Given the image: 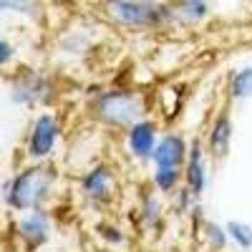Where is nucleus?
I'll return each mask as SVG.
<instances>
[{
	"instance_id": "12",
	"label": "nucleus",
	"mask_w": 252,
	"mask_h": 252,
	"mask_svg": "<svg viewBox=\"0 0 252 252\" xmlns=\"http://www.w3.org/2000/svg\"><path fill=\"white\" fill-rule=\"evenodd\" d=\"M215 0H172L174 10V26L177 28H194L202 26L204 20L212 18Z\"/></svg>"
},
{
	"instance_id": "17",
	"label": "nucleus",
	"mask_w": 252,
	"mask_h": 252,
	"mask_svg": "<svg viewBox=\"0 0 252 252\" xmlns=\"http://www.w3.org/2000/svg\"><path fill=\"white\" fill-rule=\"evenodd\" d=\"M202 237H204L207 247H212L215 252H222V250H227V242H229L224 224H217V222H207V220L202 222Z\"/></svg>"
},
{
	"instance_id": "19",
	"label": "nucleus",
	"mask_w": 252,
	"mask_h": 252,
	"mask_svg": "<svg viewBox=\"0 0 252 252\" xmlns=\"http://www.w3.org/2000/svg\"><path fill=\"white\" fill-rule=\"evenodd\" d=\"M89 48H91L89 33H81V31L68 33L66 38L61 40V51H63V53H68V56H83Z\"/></svg>"
},
{
	"instance_id": "2",
	"label": "nucleus",
	"mask_w": 252,
	"mask_h": 252,
	"mask_svg": "<svg viewBox=\"0 0 252 252\" xmlns=\"http://www.w3.org/2000/svg\"><path fill=\"white\" fill-rule=\"evenodd\" d=\"M91 116L103 129H129L146 116V98L134 89H103L91 98Z\"/></svg>"
},
{
	"instance_id": "10",
	"label": "nucleus",
	"mask_w": 252,
	"mask_h": 252,
	"mask_svg": "<svg viewBox=\"0 0 252 252\" xmlns=\"http://www.w3.org/2000/svg\"><path fill=\"white\" fill-rule=\"evenodd\" d=\"M232 136H235V124H232L229 111H217V116L212 119V124L207 129V139H204L209 157L222 161L229 154V149H232Z\"/></svg>"
},
{
	"instance_id": "7",
	"label": "nucleus",
	"mask_w": 252,
	"mask_h": 252,
	"mask_svg": "<svg viewBox=\"0 0 252 252\" xmlns=\"http://www.w3.org/2000/svg\"><path fill=\"white\" fill-rule=\"evenodd\" d=\"M161 136V129L159 124L149 116L139 119L136 124H131L129 129H126V136H124V146H126V154L131 159L146 164L152 161V154H154V146Z\"/></svg>"
},
{
	"instance_id": "15",
	"label": "nucleus",
	"mask_w": 252,
	"mask_h": 252,
	"mask_svg": "<svg viewBox=\"0 0 252 252\" xmlns=\"http://www.w3.org/2000/svg\"><path fill=\"white\" fill-rule=\"evenodd\" d=\"M139 220H141V227L144 229H159L161 222H164V204L159 197L154 194H146L144 202H141V209H139Z\"/></svg>"
},
{
	"instance_id": "1",
	"label": "nucleus",
	"mask_w": 252,
	"mask_h": 252,
	"mask_svg": "<svg viewBox=\"0 0 252 252\" xmlns=\"http://www.w3.org/2000/svg\"><path fill=\"white\" fill-rule=\"evenodd\" d=\"M58 174L46 161H35L33 166H26L23 172L13 174L3 187V199L13 212H31V209L46 207L56 189Z\"/></svg>"
},
{
	"instance_id": "8",
	"label": "nucleus",
	"mask_w": 252,
	"mask_h": 252,
	"mask_svg": "<svg viewBox=\"0 0 252 252\" xmlns=\"http://www.w3.org/2000/svg\"><path fill=\"white\" fill-rule=\"evenodd\" d=\"M209 152H207V144L194 136L189 139V152H187V161H184V187H189L197 197H202L207 192V184H209Z\"/></svg>"
},
{
	"instance_id": "22",
	"label": "nucleus",
	"mask_w": 252,
	"mask_h": 252,
	"mask_svg": "<svg viewBox=\"0 0 252 252\" xmlns=\"http://www.w3.org/2000/svg\"><path fill=\"white\" fill-rule=\"evenodd\" d=\"M13 56H15V48L8 43L5 38H0V68H5L8 63L13 61Z\"/></svg>"
},
{
	"instance_id": "11",
	"label": "nucleus",
	"mask_w": 252,
	"mask_h": 252,
	"mask_svg": "<svg viewBox=\"0 0 252 252\" xmlns=\"http://www.w3.org/2000/svg\"><path fill=\"white\" fill-rule=\"evenodd\" d=\"M187 152H189L187 136L179 134V131H166V134L159 136V141L154 146L152 164L154 166H184Z\"/></svg>"
},
{
	"instance_id": "20",
	"label": "nucleus",
	"mask_w": 252,
	"mask_h": 252,
	"mask_svg": "<svg viewBox=\"0 0 252 252\" xmlns=\"http://www.w3.org/2000/svg\"><path fill=\"white\" fill-rule=\"evenodd\" d=\"M199 204V197L192 192L189 187H182L179 192L174 194V207H177V212H182V215H192V209Z\"/></svg>"
},
{
	"instance_id": "14",
	"label": "nucleus",
	"mask_w": 252,
	"mask_h": 252,
	"mask_svg": "<svg viewBox=\"0 0 252 252\" xmlns=\"http://www.w3.org/2000/svg\"><path fill=\"white\" fill-rule=\"evenodd\" d=\"M227 96L232 101H247L252 98V63L247 66H240L229 73L227 81Z\"/></svg>"
},
{
	"instance_id": "5",
	"label": "nucleus",
	"mask_w": 252,
	"mask_h": 252,
	"mask_svg": "<svg viewBox=\"0 0 252 252\" xmlns=\"http://www.w3.org/2000/svg\"><path fill=\"white\" fill-rule=\"evenodd\" d=\"M61 139V124L53 114H38L35 121L31 124L28 141H26V154L31 161H46L56 152Z\"/></svg>"
},
{
	"instance_id": "6",
	"label": "nucleus",
	"mask_w": 252,
	"mask_h": 252,
	"mask_svg": "<svg viewBox=\"0 0 252 252\" xmlns=\"http://www.w3.org/2000/svg\"><path fill=\"white\" fill-rule=\"evenodd\" d=\"M78 189H81L83 199H89L91 204H109L116 194V174L111 169V164L98 161V164L89 166L81 174Z\"/></svg>"
},
{
	"instance_id": "13",
	"label": "nucleus",
	"mask_w": 252,
	"mask_h": 252,
	"mask_svg": "<svg viewBox=\"0 0 252 252\" xmlns=\"http://www.w3.org/2000/svg\"><path fill=\"white\" fill-rule=\"evenodd\" d=\"M152 184L159 194L174 197L184 187V169L182 166H154L152 172Z\"/></svg>"
},
{
	"instance_id": "9",
	"label": "nucleus",
	"mask_w": 252,
	"mask_h": 252,
	"mask_svg": "<svg viewBox=\"0 0 252 252\" xmlns=\"http://www.w3.org/2000/svg\"><path fill=\"white\" fill-rule=\"evenodd\" d=\"M15 232H18V240L23 242L28 250L43 247L48 242V237H51V217L46 212V207L31 209V212L20 215L18 224H15Z\"/></svg>"
},
{
	"instance_id": "3",
	"label": "nucleus",
	"mask_w": 252,
	"mask_h": 252,
	"mask_svg": "<svg viewBox=\"0 0 252 252\" xmlns=\"http://www.w3.org/2000/svg\"><path fill=\"white\" fill-rule=\"evenodd\" d=\"M109 20L124 31H164L174 26L172 0L149 3V0H106L103 3Z\"/></svg>"
},
{
	"instance_id": "21",
	"label": "nucleus",
	"mask_w": 252,
	"mask_h": 252,
	"mask_svg": "<svg viewBox=\"0 0 252 252\" xmlns=\"http://www.w3.org/2000/svg\"><path fill=\"white\" fill-rule=\"evenodd\" d=\"M98 232H101L103 242L111 245V247H119V245H124L126 240H129L124 229H121V227H116V224H101V227H98Z\"/></svg>"
},
{
	"instance_id": "23",
	"label": "nucleus",
	"mask_w": 252,
	"mask_h": 252,
	"mask_svg": "<svg viewBox=\"0 0 252 252\" xmlns=\"http://www.w3.org/2000/svg\"><path fill=\"white\" fill-rule=\"evenodd\" d=\"M149 3H166V0H149Z\"/></svg>"
},
{
	"instance_id": "4",
	"label": "nucleus",
	"mask_w": 252,
	"mask_h": 252,
	"mask_svg": "<svg viewBox=\"0 0 252 252\" xmlns=\"http://www.w3.org/2000/svg\"><path fill=\"white\" fill-rule=\"evenodd\" d=\"M10 98L13 103L26 106V109L51 106L56 98V83L46 73H38V71L20 73L10 86Z\"/></svg>"
},
{
	"instance_id": "16",
	"label": "nucleus",
	"mask_w": 252,
	"mask_h": 252,
	"mask_svg": "<svg viewBox=\"0 0 252 252\" xmlns=\"http://www.w3.org/2000/svg\"><path fill=\"white\" fill-rule=\"evenodd\" d=\"M224 229H227L229 242H232L237 250H242V252L252 250V224L250 222H245V220H227Z\"/></svg>"
},
{
	"instance_id": "18",
	"label": "nucleus",
	"mask_w": 252,
	"mask_h": 252,
	"mask_svg": "<svg viewBox=\"0 0 252 252\" xmlns=\"http://www.w3.org/2000/svg\"><path fill=\"white\" fill-rule=\"evenodd\" d=\"M0 13H15L26 18H38L40 3L38 0H0Z\"/></svg>"
}]
</instances>
